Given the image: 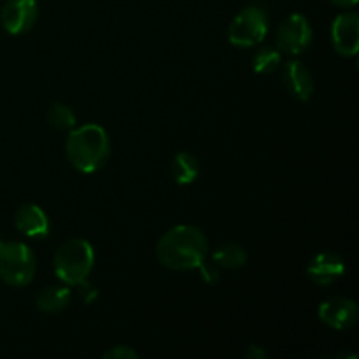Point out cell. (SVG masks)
<instances>
[{"mask_svg": "<svg viewBox=\"0 0 359 359\" xmlns=\"http://www.w3.org/2000/svg\"><path fill=\"white\" fill-rule=\"evenodd\" d=\"M209 241L200 228L179 224L168 230L156 244L158 262L170 270H195L205 262Z\"/></svg>", "mask_w": 359, "mask_h": 359, "instance_id": "6da1fadb", "label": "cell"}, {"mask_svg": "<svg viewBox=\"0 0 359 359\" xmlns=\"http://www.w3.org/2000/svg\"><path fill=\"white\" fill-rule=\"evenodd\" d=\"M65 153L76 170L93 174L107 163L111 156V140L100 125L88 123L70 132Z\"/></svg>", "mask_w": 359, "mask_h": 359, "instance_id": "7a4b0ae2", "label": "cell"}, {"mask_svg": "<svg viewBox=\"0 0 359 359\" xmlns=\"http://www.w3.org/2000/svg\"><path fill=\"white\" fill-rule=\"evenodd\" d=\"M55 273L69 286H79L88 280L95 265V251L84 238H70L55 255Z\"/></svg>", "mask_w": 359, "mask_h": 359, "instance_id": "3957f363", "label": "cell"}, {"mask_svg": "<svg viewBox=\"0 0 359 359\" xmlns=\"http://www.w3.org/2000/svg\"><path fill=\"white\" fill-rule=\"evenodd\" d=\"M35 255L23 242L0 241V279L14 287L27 286L35 273Z\"/></svg>", "mask_w": 359, "mask_h": 359, "instance_id": "277c9868", "label": "cell"}, {"mask_svg": "<svg viewBox=\"0 0 359 359\" xmlns=\"http://www.w3.org/2000/svg\"><path fill=\"white\" fill-rule=\"evenodd\" d=\"M269 34V14L262 6H248L228 28V41L237 48H252Z\"/></svg>", "mask_w": 359, "mask_h": 359, "instance_id": "5b68a950", "label": "cell"}, {"mask_svg": "<svg viewBox=\"0 0 359 359\" xmlns=\"http://www.w3.org/2000/svg\"><path fill=\"white\" fill-rule=\"evenodd\" d=\"M311 23L302 14H291L280 23L277 30V49L287 55H300L311 46Z\"/></svg>", "mask_w": 359, "mask_h": 359, "instance_id": "8992f818", "label": "cell"}, {"mask_svg": "<svg viewBox=\"0 0 359 359\" xmlns=\"http://www.w3.org/2000/svg\"><path fill=\"white\" fill-rule=\"evenodd\" d=\"M333 48L342 56H356L359 51V16L356 13H344L332 25Z\"/></svg>", "mask_w": 359, "mask_h": 359, "instance_id": "52a82bcc", "label": "cell"}, {"mask_svg": "<svg viewBox=\"0 0 359 359\" xmlns=\"http://www.w3.org/2000/svg\"><path fill=\"white\" fill-rule=\"evenodd\" d=\"M318 314L325 325L342 332V330L351 328L358 323V305L351 298H330L319 305Z\"/></svg>", "mask_w": 359, "mask_h": 359, "instance_id": "ba28073f", "label": "cell"}, {"mask_svg": "<svg viewBox=\"0 0 359 359\" xmlns=\"http://www.w3.org/2000/svg\"><path fill=\"white\" fill-rule=\"evenodd\" d=\"M37 20V0H9L2 9V25L13 35L25 34Z\"/></svg>", "mask_w": 359, "mask_h": 359, "instance_id": "9c48e42d", "label": "cell"}, {"mask_svg": "<svg viewBox=\"0 0 359 359\" xmlns=\"http://www.w3.org/2000/svg\"><path fill=\"white\" fill-rule=\"evenodd\" d=\"M307 273L318 286H330L346 273V263L337 252H321L309 263Z\"/></svg>", "mask_w": 359, "mask_h": 359, "instance_id": "30bf717a", "label": "cell"}, {"mask_svg": "<svg viewBox=\"0 0 359 359\" xmlns=\"http://www.w3.org/2000/svg\"><path fill=\"white\" fill-rule=\"evenodd\" d=\"M14 224L18 231L32 238H44L49 233V219L44 210L34 203L20 207L14 216Z\"/></svg>", "mask_w": 359, "mask_h": 359, "instance_id": "8fae6325", "label": "cell"}, {"mask_svg": "<svg viewBox=\"0 0 359 359\" xmlns=\"http://www.w3.org/2000/svg\"><path fill=\"white\" fill-rule=\"evenodd\" d=\"M284 83L290 93L297 97L298 100L307 102L314 95V81L307 67L298 60L287 62L284 67Z\"/></svg>", "mask_w": 359, "mask_h": 359, "instance_id": "7c38bea8", "label": "cell"}, {"mask_svg": "<svg viewBox=\"0 0 359 359\" xmlns=\"http://www.w3.org/2000/svg\"><path fill=\"white\" fill-rule=\"evenodd\" d=\"M70 300H72V293H70L69 287L53 286L44 287L37 294V298H35V304H37V309H41L42 312L53 314V312H60L69 307Z\"/></svg>", "mask_w": 359, "mask_h": 359, "instance_id": "4fadbf2b", "label": "cell"}, {"mask_svg": "<svg viewBox=\"0 0 359 359\" xmlns=\"http://www.w3.org/2000/svg\"><path fill=\"white\" fill-rule=\"evenodd\" d=\"M200 175V163L196 160L195 154L191 153H182L175 154L174 163H172V177L177 184L186 186L191 184L196 181V177Z\"/></svg>", "mask_w": 359, "mask_h": 359, "instance_id": "5bb4252c", "label": "cell"}, {"mask_svg": "<svg viewBox=\"0 0 359 359\" xmlns=\"http://www.w3.org/2000/svg\"><path fill=\"white\" fill-rule=\"evenodd\" d=\"M212 262L217 266H223V269L228 270L241 269V266H244L248 263V252H245V249L242 245L231 242V244H224L214 251Z\"/></svg>", "mask_w": 359, "mask_h": 359, "instance_id": "9a60e30c", "label": "cell"}, {"mask_svg": "<svg viewBox=\"0 0 359 359\" xmlns=\"http://www.w3.org/2000/svg\"><path fill=\"white\" fill-rule=\"evenodd\" d=\"M280 65V53L279 49L262 48L256 51L252 58V67L258 74H272L277 67Z\"/></svg>", "mask_w": 359, "mask_h": 359, "instance_id": "2e32d148", "label": "cell"}, {"mask_svg": "<svg viewBox=\"0 0 359 359\" xmlns=\"http://www.w3.org/2000/svg\"><path fill=\"white\" fill-rule=\"evenodd\" d=\"M48 121L55 126L56 130H74L76 126V114L72 109L65 104H55L48 112Z\"/></svg>", "mask_w": 359, "mask_h": 359, "instance_id": "e0dca14e", "label": "cell"}, {"mask_svg": "<svg viewBox=\"0 0 359 359\" xmlns=\"http://www.w3.org/2000/svg\"><path fill=\"white\" fill-rule=\"evenodd\" d=\"M196 270L200 272V277H202L203 283H207V284L219 283L221 276H219V270H217L216 263L202 262L198 266H196Z\"/></svg>", "mask_w": 359, "mask_h": 359, "instance_id": "ac0fdd59", "label": "cell"}, {"mask_svg": "<svg viewBox=\"0 0 359 359\" xmlns=\"http://www.w3.org/2000/svg\"><path fill=\"white\" fill-rule=\"evenodd\" d=\"M139 353L128 346H114L104 353V359H137Z\"/></svg>", "mask_w": 359, "mask_h": 359, "instance_id": "d6986e66", "label": "cell"}, {"mask_svg": "<svg viewBox=\"0 0 359 359\" xmlns=\"http://www.w3.org/2000/svg\"><path fill=\"white\" fill-rule=\"evenodd\" d=\"M79 287H81L79 294H81V298H83L84 304L90 305V304H93L95 300H97L98 291H97V287L93 286V284H90L88 280H84V283L79 284Z\"/></svg>", "mask_w": 359, "mask_h": 359, "instance_id": "ffe728a7", "label": "cell"}, {"mask_svg": "<svg viewBox=\"0 0 359 359\" xmlns=\"http://www.w3.org/2000/svg\"><path fill=\"white\" fill-rule=\"evenodd\" d=\"M266 351L263 349V347H258V346H249L248 353H245V358L248 359H266Z\"/></svg>", "mask_w": 359, "mask_h": 359, "instance_id": "44dd1931", "label": "cell"}, {"mask_svg": "<svg viewBox=\"0 0 359 359\" xmlns=\"http://www.w3.org/2000/svg\"><path fill=\"white\" fill-rule=\"evenodd\" d=\"M330 2L337 7H354L358 4V0H330Z\"/></svg>", "mask_w": 359, "mask_h": 359, "instance_id": "7402d4cb", "label": "cell"}]
</instances>
